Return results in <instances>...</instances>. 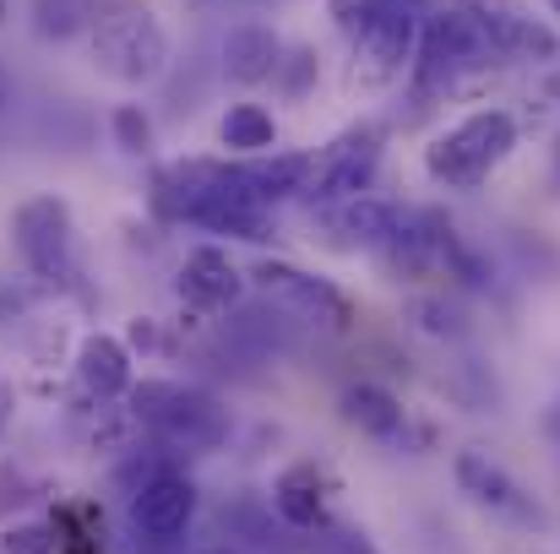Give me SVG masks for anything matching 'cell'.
<instances>
[{
  "label": "cell",
  "instance_id": "obj_17",
  "mask_svg": "<svg viewBox=\"0 0 560 554\" xmlns=\"http://www.w3.org/2000/svg\"><path fill=\"white\" fill-rule=\"evenodd\" d=\"M218 142L240 158H261V153L278 148V120L261 104H229L223 120H218Z\"/></svg>",
  "mask_w": 560,
  "mask_h": 554
},
{
  "label": "cell",
  "instance_id": "obj_23",
  "mask_svg": "<svg viewBox=\"0 0 560 554\" xmlns=\"http://www.w3.org/2000/svg\"><path fill=\"white\" fill-rule=\"evenodd\" d=\"M402 5H413V11H419V5H435V0H402Z\"/></svg>",
  "mask_w": 560,
  "mask_h": 554
},
{
  "label": "cell",
  "instance_id": "obj_26",
  "mask_svg": "<svg viewBox=\"0 0 560 554\" xmlns=\"http://www.w3.org/2000/svg\"><path fill=\"white\" fill-rule=\"evenodd\" d=\"M207 554H229V550H207Z\"/></svg>",
  "mask_w": 560,
  "mask_h": 554
},
{
  "label": "cell",
  "instance_id": "obj_16",
  "mask_svg": "<svg viewBox=\"0 0 560 554\" xmlns=\"http://www.w3.org/2000/svg\"><path fill=\"white\" fill-rule=\"evenodd\" d=\"M77 375H82V386H88L98 402L131 391V354H126V343H115V338H104V332L88 338L82 354H77Z\"/></svg>",
  "mask_w": 560,
  "mask_h": 554
},
{
  "label": "cell",
  "instance_id": "obj_19",
  "mask_svg": "<svg viewBox=\"0 0 560 554\" xmlns=\"http://www.w3.org/2000/svg\"><path fill=\"white\" fill-rule=\"evenodd\" d=\"M115 142H120L131 158H142V153L153 148V126H148V115H142L137 104H120V109H115Z\"/></svg>",
  "mask_w": 560,
  "mask_h": 554
},
{
  "label": "cell",
  "instance_id": "obj_6",
  "mask_svg": "<svg viewBox=\"0 0 560 554\" xmlns=\"http://www.w3.org/2000/svg\"><path fill=\"white\" fill-rule=\"evenodd\" d=\"M381 126H360V131H343L311 169V185H305V201L316 207H343L354 196H365L381 169Z\"/></svg>",
  "mask_w": 560,
  "mask_h": 554
},
{
  "label": "cell",
  "instance_id": "obj_13",
  "mask_svg": "<svg viewBox=\"0 0 560 554\" xmlns=\"http://www.w3.org/2000/svg\"><path fill=\"white\" fill-rule=\"evenodd\" d=\"M327 495H332V479L316 468V462H294L278 473L272 484V506L289 528L311 533V528H327Z\"/></svg>",
  "mask_w": 560,
  "mask_h": 554
},
{
  "label": "cell",
  "instance_id": "obj_12",
  "mask_svg": "<svg viewBox=\"0 0 560 554\" xmlns=\"http://www.w3.org/2000/svg\"><path fill=\"white\" fill-rule=\"evenodd\" d=\"M283 38L261 22H245L223 38V76L240 82V87H261V82H278V66H283Z\"/></svg>",
  "mask_w": 560,
  "mask_h": 554
},
{
  "label": "cell",
  "instance_id": "obj_7",
  "mask_svg": "<svg viewBox=\"0 0 560 554\" xmlns=\"http://www.w3.org/2000/svg\"><path fill=\"white\" fill-rule=\"evenodd\" d=\"M11 234H16L22 261L38 278H49V283L71 278V212H66V201H55V196L22 201L11 217Z\"/></svg>",
  "mask_w": 560,
  "mask_h": 554
},
{
  "label": "cell",
  "instance_id": "obj_14",
  "mask_svg": "<svg viewBox=\"0 0 560 554\" xmlns=\"http://www.w3.org/2000/svg\"><path fill=\"white\" fill-rule=\"evenodd\" d=\"M343 419H349L360 435L381 440V446L402 440V429H408V408H402L397 391H386L381 380H354V386H343Z\"/></svg>",
  "mask_w": 560,
  "mask_h": 554
},
{
  "label": "cell",
  "instance_id": "obj_10",
  "mask_svg": "<svg viewBox=\"0 0 560 554\" xmlns=\"http://www.w3.org/2000/svg\"><path fill=\"white\" fill-rule=\"evenodd\" d=\"M180 294L201 310H229L245 294V272L229 261L223 245H190L180 261Z\"/></svg>",
  "mask_w": 560,
  "mask_h": 554
},
{
  "label": "cell",
  "instance_id": "obj_11",
  "mask_svg": "<svg viewBox=\"0 0 560 554\" xmlns=\"http://www.w3.org/2000/svg\"><path fill=\"white\" fill-rule=\"evenodd\" d=\"M316 169V153H261V158H245V164H223V175L250 190L256 201H289V196H305Z\"/></svg>",
  "mask_w": 560,
  "mask_h": 554
},
{
  "label": "cell",
  "instance_id": "obj_8",
  "mask_svg": "<svg viewBox=\"0 0 560 554\" xmlns=\"http://www.w3.org/2000/svg\"><path fill=\"white\" fill-rule=\"evenodd\" d=\"M452 479H457V490L474 500V506H485V511H495V517H512V522H545V511H539V500L490 457V451H479V446H468V451H457L452 457Z\"/></svg>",
  "mask_w": 560,
  "mask_h": 554
},
{
  "label": "cell",
  "instance_id": "obj_2",
  "mask_svg": "<svg viewBox=\"0 0 560 554\" xmlns=\"http://www.w3.org/2000/svg\"><path fill=\"white\" fill-rule=\"evenodd\" d=\"M93 66L126 87L159 82L170 66V38L148 5H115L93 22Z\"/></svg>",
  "mask_w": 560,
  "mask_h": 554
},
{
  "label": "cell",
  "instance_id": "obj_5",
  "mask_svg": "<svg viewBox=\"0 0 560 554\" xmlns=\"http://www.w3.org/2000/svg\"><path fill=\"white\" fill-rule=\"evenodd\" d=\"M250 283H256L278 310H289V316H300V321H311V327H327V332H349V327H354V299H349L332 278H316V272H305V267H294V261L267 256V261L250 267Z\"/></svg>",
  "mask_w": 560,
  "mask_h": 554
},
{
  "label": "cell",
  "instance_id": "obj_21",
  "mask_svg": "<svg viewBox=\"0 0 560 554\" xmlns=\"http://www.w3.org/2000/svg\"><path fill=\"white\" fill-rule=\"evenodd\" d=\"M311 76H316V49H289L283 66H278V87H283L289 98H300Z\"/></svg>",
  "mask_w": 560,
  "mask_h": 554
},
{
  "label": "cell",
  "instance_id": "obj_18",
  "mask_svg": "<svg viewBox=\"0 0 560 554\" xmlns=\"http://www.w3.org/2000/svg\"><path fill=\"white\" fill-rule=\"evenodd\" d=\"M33 27L44 33V38H71L77 27H93L98 16H93V0H33Z\"/></svg>",
  "mask_w": 560,
  "mask_h": 554
},
{
  "label": "cell",
  "instance_id": "obj_3",
  "mask_svg": "<svg viewBox=\"0 0 560 554\" xmlns=\"http://www.w3.org/2000/svg\"><path fill=\"white\" fill-rule=\"evenodd\" d=\"M419 11L402 5V0H386L371 22L354 33V55H349V87H392L413 71V55H419Z\"/></svg>",
  "mask_w": 560,
  "mask_h": 554
},
{
  "label": "cell",
  "instance_id": "obj_25",
  "mask_svg": "<svg viewBox=\"0 0 560 554\" xmlns=\"http://www.w3.org/2000/svg\"><path fill=\"white\" fill-rule=\"evenodd\" d=\"M550 11H556V16H560V0H550Z\"/></svg>",
  "mask_w": 560,
  "mask_h": 554
},
{
  "label": "cell",
  "instance_id": "obj_15",
  "mask_svg": "<svg viewBox=\"0 0 560 554\" xmlns=\"http://www.w3.org/2000/svg\"><path fill=\"white\" fill-rule=\"evenodd\" d=\"M397 207L375 201V196H354L343 207H332V228L343 234L349 250H386V239L397 234Z\"/></svg>",
  "mask_w": 560,
  "mask_h": 554
},
{
  "label": "cell",
  "instance_id": "obj_20",
  "mask_svg": "<svg viewBox=\"0 0 560 554\" xmlns=\"http://www.w3.org/2000/svg\"><path fill=\"white\" fill-rule=\"evenodd\" d=\"M0 554H55V528H38V522L5 528L0 533Z\"/></svg>",
  "mask_w": 560,
  "mask_h": 554
},
{
  "label": "cell",
  "instance_id": "obj_22",
  "mask_svg": "<svg viewBox=\"0 0 560 554\" xmlns=\"http://www.w3.org/2000/svg\"><path fill=\"white\" fill-rule=\"evenodd\" d=\"M381 5H386V0H327V11H332V22H338L343 33H360Z\"/></svg>",
  "mask_w": 560,
  "mask_h": 554
},
{
  "label": "cell",
  "instance_id": "obj_24",
  "mask_svg": "<svg viewBox=\"0 0 560 554\" xmlns=\"http://www.w3.org/2000/svg\"><path fill=\"white\" fill-rule=\"evenodd\" d=\"M556 175H560V137H556Z\"/></svg>",
  "mask_w": 560,
  "mask_h": 554
},
{
  "label": "cell",
  "instance_id": "obj_9",
  "mask_svg": "<svg viewBox=\"0 0 560 554\" xmlns=\"http://www.w3.org/2000/svg\"><path fill=\"white\" fill-rule=\"evenodd\" d=\"M190 517H196V484L175 468H159L131 500V528L148 544H175L190 528Z\"/></svg>",
  "mask_w": 560,
  "mask_h": 554
},
{
  "label": "cell",
  "instance_id": "obj_27",
  "mask_svg": "<svg viewBox=\"0 0 560 554\" xmlns=\"http://www.w3.org/2000/svg\"><path fill=\"white\" fill-rule=\"evenodd\" d=\"M0 98H5V82H0Z\"/></svg>",
  "mask_w": 560,
  "mask_h": 554
},
{
  "label": "cell",
  "instance_id": "obj_4",
  "mask_svg": "<svg viewBox=\"0 0 560 554\" xmlns=\"http://www.w3.org/2000/svg\"><path fill=\"white\" fill-rule=\"evenodd\" d=\"M137 419L153 424L170 446H186V451H212V446L229 435L223 408H218L207 391L175 386V380H142V391H137Z\"/></svg>",
  "mask_w": 560,
  "mask_h": 554
},
{
  "label": "cell",
  "instance_id": "obj_1",
  "mask_svg": "<svg viewBox=\"0 0 560 554\" xmlns=\"http://www.w3.org/2000/svg\"><path fill=\"white\" fill-rule=\"evenodd\" d=\"M517 148V120L506 109H474L424 148V175L441 190H479Z\"/></svg>",
  "mask_w": 560,
  "mask_h": 554
}]
</instances>
